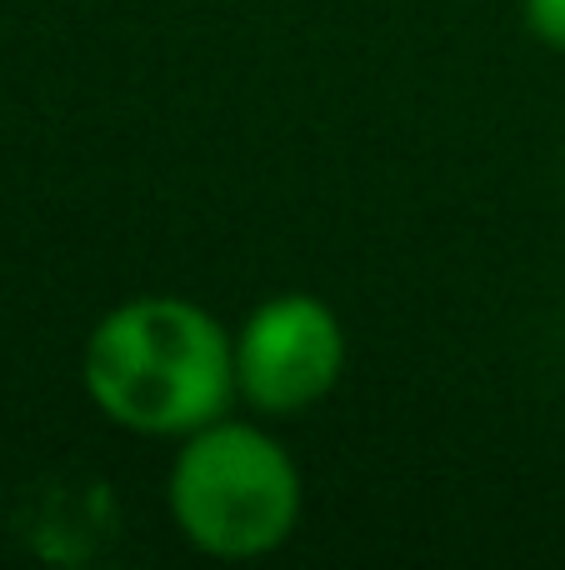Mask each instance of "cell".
I'll list each match as a JSON object with an SVG mask.
<instances>
[{
	"instance_id": "6da1fadb",
	"label": "cell",
	"mask_w": 565,
	"mask_h": 570,
	"mask_svg": "<svg viewBox=\"0 0 565 570\" xmlns=\"http://www.w3.org/2000/svg\"><path fill=\"white\" fill-rule=\"evenodd\" d=\"M80 385L100 421L150 441H180L236 411V341L190 295H130L90 325Z\"/></svg>"
},
{
	"instance_id": "7a4b0ae2",
	"label": "cell",
	"mask_w": 565,
	"mask_h": 570,
	"mask_svg": "<svg viewBox=\"0 0 565 570\" xmlns=\"http://www.w3.org/2000/svg\"><path fill=\"white\" fill-rule=\"evenodd\" d=\"M166 511L190 551L210 561H260L296 535L306 481L270 421L230 411L176 441Z\"/></svg>"
},
{
	"instance_id": "3957f363",
	"label": "cell",
	"mask_w": 565,
	"mask_h": 570,
	"mask_svg": "<svg viewBox=\"0 0 565 570\" xmlns=\"http://www.w3.org/2000/svg\"><path fill=\"white\" fill-rule=\"evenodd\" d=\"M236 341V401L260 421H296L316 411L346 375V325L320 295L276 291L250 305L230 331Z\"/></svg>"
},
{
	"instance_id": "277c9868",
	"label": "cell",
	"mask_w": 565,
	"mask_h": 570,
	"mask_svg": "<svg viewBox=\"0 0 565 570\" xmlns=\"http://www.w3.org/2000/svg\"><path fill=\"white\" fill-rule=\"evenodd\" d=\"M521 20L541 46L565 56V0H521Z\"/></svg>"
}]
</instances>
